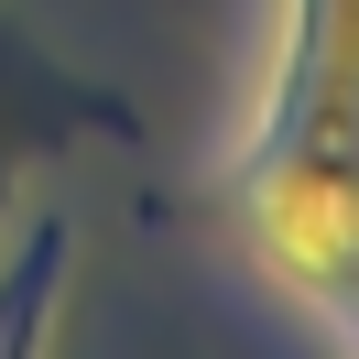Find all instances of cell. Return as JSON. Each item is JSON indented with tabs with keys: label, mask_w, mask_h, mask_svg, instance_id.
<instances>
[{
	"label": "cell",
	"mask_w": 359,
	"mask_h": 359,
	"mask_svg": "<svg viewBox=\"0 0 359 359\" xmlns=\"http://www.w3.org/2000/svg\"><path fill=\"white\" fill-rule=\"evenodd\" d=\"M76 142H142V109L120 88H98V76L33 55L22 33L0 22V207H11V185H22L33 163L76 153Z\"/></svg>",
	"instance_id": "7a4b0ae2"
},
{
	"label": "cell",
	"mask_w": 359,
	"mask_h": 359,
	"mask_svg": "<svg viewBox=\"0 0 359 359\" xmlns=\"http://www.w3.org/2000/svg\"><path fill=\"white\" fill-rule=\"evenodd\" d=\"M240 218L305 294L359 316V0L294 11V66L262 153L240 163Z\"/></svg>",
	"instance_id": "6da1fadb"
}]
</instances>
